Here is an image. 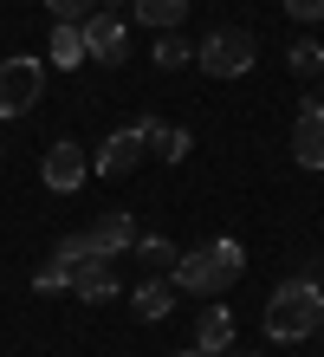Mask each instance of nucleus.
<instances>
[{"label":"nucleus","mask_w":324,"mask_h":357,"mask_svg":"<svg viewBox=\"0 0 324 357\" xmlns=\"http://www.w3.org/2000/svg\"><path fill=\"white\" fill-rule=\"evenodd\" d=\"M240 273H247V247L240 241H201V247H182V260L169 266V280H176V292L214 299V292H227Z\"/></svg>","instance_id":"nucleus-1"},{"label":"nucleus","mask_w":324,"mask_h":357,"mask_svg":"<svg viewBox=\"0 0 324 357\" xmlns=\"http://www.w3.org/2000/svg\"><path fill=\"white\" fill-rule=\"evenodd\" d=\"M324 319V286L311 273H298V280H279L272 299H266V338L272 344H305Z\"/></svg>","instance_id":"nucleus-2"},{"label":"nucleus","mask_w":324,"mask_h":357,"mask_svg":"<svg viewBox=\"0 0 324 357\" xmlns=\"http://www.w3.org/2000/svg\"><path fill=\"white\" fill-rule=\"evenodd\" d=\"M253 59H259V39L247 26H214L208 39H194V66L208 78H247Z\"/></svg>","instance_id":"nucleus-3"},{"label":"nucleus","mask_w":324,"mask_h":357,"mask_svg":"<svg viewBox=\"0 0 324 357\" xmlns=\"http://www.w3.org/2000/svg\"><path fill=\"white\" fill-rule=\"evenodd\" d=\"M39 91H46V59L39 52H13V59H0V123H13V117H26Z\"/></svg>","instance_id":"nucleus-4"},{"label":"nucleus","mask_w":324,"mask_h":357,"mask_svg":"<svg viewBox=\"0 0 324 357\" xmlns=\"http://www.w3.org/2000/svg\"><path fill=\"white\" fill-rule=\"evenodd\" d=\"M78 33H84V52L104 59V66H123L130 59V33H123V13H111V0L91 20H78Z\"/></svg>","instance_id":"nucleus-5"},{"label":"nucleus","mask_w":324,"mask_h":357,"mask_svg":"<svg viewBox=\"0 0 324 357\" xmlns=\"http://www.w3.org/2000/svg\"><path fill=\"white\" fill-rule=\"evenodd\" d=\"M39 176H46L52 195H72V188H84V176H91V156H84L72 137H59V143H46V162H39Z\"/></svg>","instance_id":"nucleus-6"},{"label":"nucleus","mask_w":324,"mask_h":357,"mask_svg":"<svg viewBox=\"0 0 324 357\" xmlns=\"http://www.w3.org/2000/svg\"><path fill=\"white\" fill-rule=\"evenodd\" d=\"M91 254H98V247H91V234H65V241L52 247V260L33 273V292H65V286H72V273L91 260Z\"/></svg>","instance_id":"nucleus-7"},{"label":"nucleus","mask_w":324,"mask_h":357,"mask_svg":"<svg viewBox=\"0 0 324 357\" xmlns=\"http://www.w3.org/2000/svg\"><path fill=\"white\" fill-rule=\"evenodd\" d=\"M137 156H143V130H137V123H123V130H111V137L98 143L91 169H98L104 182H117V176H130V169H137Z\"/></svg>","instance_id":"nucleus-8"},{"label":"nucleus","mask_w":324,"mask_h":357,"mask_svg":"<svg viewBox=\"0 0 324 357\" xmlns=\"http://www.w3.org/2000/svg\"><path fill=\"white\" fill-rule=\"evenodd\" d=\"M292 162L298 169H324V104H298V123H292Z\"/></svg>","instance_id":"nucleus-9"},{"label":"nucleus","mask_w":324,"mask_h":357,"mask_svg":"<svg viewBox=\"0 0 324 357\" xmlns=\"http://www.w3.org/2000/svg\"><path fill=\"white\" fill-rule=\"evenodd\" d=\"M84 234H91V247H98L104 260H111V254H130V247H137V215H130V208H111V215H98Z\"/></svg>","instance_id":"nucleus-10"},{"label":"nucleus","mask_w":324,"mask_h":357,"mask_svg":"<svg viewBox=\"0 0 324 357\" xmlns=\"http://www.w3.org/2000/svg\"><path fill=\"white\" fill-rule=\"evenodd\" d=\"M130 305H137L143 325H162L169 312H176V280H169V273H149V280L130 292Z\"/></svg>","instance_id":"nucleus-11"},{"label":"nucleus","mask_w":324,"mask_h":357,"mask_svg":"<svg viewBox=\"0 0 324 357\" xmlns=\"http://www.w3.org/2000/svg\"><path fill=\"white\" fill-rule=\"evenodd\" d=\"M137 130H143V150L156 156V162H182L194 150V137L176 130V123H156V117H137Z\"/></svg>","instance_id":"nucleus-12"},{"label":"nucleus","mask_w":324,"mask_h":357,"mask_svg":"<svg viewBox=\"0 0 324 357\" xmlns=\"http://www.w3.org/2000/svg\"><path fill=\"white\" fill-rule=\"evenodd\" d=\"M72 292H78L84 305H104V299L117 292V273H111V260H104V254H91V260H84V266L72 273Z\"/></svg>","instance_id":"nucleus-13"},{"label":"nucleus","mask_w":324,"mask_h":357,"mask_svg":"<svg viewBox=\"0 0 324 357\" xmlns=\"http://www.w3.org/2000/svg\"><path fill=\"white\" fill-rule=\"evenodd\" d=\"M194 344H201L208 357H227V351H233V312L208 305V312H201V325H194Z\"/></svg>","instance_id":"nucleus-14"},{"label":"nucleus","mask_w":324,"mask_h":357,"mask_svg":"<svg viewBox=\"0 0 324 357\" xmlns=\"http://www.w3.org/2000/svg\"><path fill=\"white\" fill-rule=\"evenodd\" d=\"M46 52H52L59 72H72V66H84V59H91V52H84V33L72 26V20H52V46H46Z\"/></svg>","instance_id":"nucleus-15"},{"label":"nucleus","mask_w":324,"mask_h":357,"mask_svg":"<svg viewBox=\"0 0 324 357\" xmlns=\"http://www.w3.org/2000/svg\"><path fill=\"white\" fill-rule=\"evenodd\" d=\"M130 13H137L143 26H156V33H176L182 20H188V0H137Z\"/></svg>","instance_id":"nucleus-16"},{"label":"nucleus","mask_w":324,"mask_h":357,"mask_svg":"<svg viewBox=\"0 0 324 357\" xmlns=\"http://www.w3.org/2000/svg\"><path fill=\"white\" fill-rule=\"evenodd\" d=\"M130 254H137V260H143L149 273H169V266L182 260V247L169 241V234H137V247H130Z\"/></svg>","instance_id":"nucleus-17"},{"label":"nucleus","mask_w":324,"mask_h":357,"mask_svg":"<svg viewBox=\"0 0 324 357\" xmlns=\"http://www.w3.org/2000/svg\"><path fill=\"white\" fill-rule=\"evenodd\" d=\"M286 66L298 78H324V39H292V46H286Z\"/></svg>","instance_id":"nucleus-18"},{"label":"nucleus","mask_w":324,"mask_h":357,"mask_svg":"<svg viewBox=\"0 0 324 357\" xmlns=\"http://www.w3.org/2000/svg\"><path fill=\"white\" fill-rule=\"evenodd\" d=\"M182 66H194V46L182 33H156V72H182Z\"/></svg>","instance_id":"nucleus-19"},{"label":"nucleus","mask_w":324,"mask_h":357,"mask_svg":"<svg viewBox=\"0 0 324 357\" xmlns=\"http://www.w3.org/2000/svg\"><path fill=\"white\" fill-rule=\"evenodd\" d=\"M98 7H104V0H46V13L52 20H72V26H78V20H91Z\"/></svg>","instance_id":"nucleus-20"},{"label":"nucleus","mask_w":324,"mask_h":357,"mask_svg":"<svg viewBox=\"0 0 324 357\" xmlns=\"http://www.w3.org/2000/svg\"><path fill=\"white\" fill-rule=\"evenodd\" d=\"M286 13H292V20H305V26H311V20H324V0H286Z\"/></svg>","instance_id":"nucleus-21"},{"label":"nucleus","mask_w":324,"mask_h":357,"mask_svg":"<svg viewBox=\"0 0 324 357\" xmlns=\"http://www.w3.org/2000/svg\"><path fill=\"white\" fill-rule=\"evenodd\" d=\"M176 357H208V351H201V344H188V351H176Z\"/></svg>","instance_id":"nucleus-22"},{"label":"nucleus","mask_w":324,"mask_h":357,"mask_svg":"<svg viewBox=\"0 0 324 357\" xmlns=\"http://www.w3.org/2000/svg\"><path fill=\"white\" fill-rule=\"evenodd\" d=\"M227 357H259V351H227Z\"/></svg>","instance_id":"nucleus-23"},{"label":"nucleus","mask_w":324,"mask_h":357,"mask_svg":"<svg viewBox=\"0 0 324 357\" xmlns=\"http://www.w3.org/2000/svg\"><path fill=\"white\" fill-rule=\"evenodd\" d=\"M318 331H324V319H318Z\"/></svg>","instance_id":"nucleus-24"}]
</instances>
